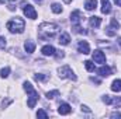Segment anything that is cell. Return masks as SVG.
<instances>
[{"mask_svg": "<svg viewBox=\"0 0 121 119\" xmlns=\"http://www.w3.org/2000/svg\"><path fill=\"white\" fill-rule=\"evenodd\" d=\"M89 24H90L91 28H97V27H100V24H101V18L97 17V16H93V17L89 18Z\"/></svg>", "mask_w": 121, "mask_h": 119, "instance_id": "obj_13", "label": "cell"}, {"mask_svg": "<svg viewBox=\"0 0 121 119\" xmlns=\"http://www.w3.org/2000/svg\"><path fill=\"white\" fill-rule=\"evenodd\" d=\"M37 116H38V118H48V114H47V112H45V111H44V109H38V112H37Z\"/></svg>", "mask_w": 121, "mask_h": 119, "instance_id": "obj_23", "label": "cell"}, {"mask_svg": "<svg viewBox=\"0 0 121 119\" xmlns=\"http://www.w3.org/2000/svg\"><path fill=\"white\" fill-rule=\"evenodd\" d=\"M85 67H86V70H87V71H94V70H96L94 63L90 62V60H86V62H85Z\"/></svg>", "mask_w": 121, "mask_h": 119, "instance_id": "obj_19", "label": "cell"}, {"mask_svg": "<svg viewBox=\"0 0 121 119\" xmlns=\"http://www.w3.org/2000/svg\"><path fill=\"white\" fill-rule=\"evenodd\" d=\"M9 73H10V67H3V69L0 70V76H1L3 79H6V77L9 76Z\"/></svg>", "mask_w": 121, "mask_h": 119, "instance_id": "obj_22", "label": "cell"}, {"mask_svg": "<svg viewBox=\"0 0 121 119\" xmlns=\"http://www.w3.org/2000/svg\"><path fill=\"white\" fill-rule=\"evenodd\" d=\"M54 56H56V59H60V58H63V52L62 51H55V55Z\"/></svg>", "mask_w": 121, "mask_h": 119, "instance_id": "obj_29", "label": "cell"}, {"mask_svg": "<svg viewBox=\"0 0 121 119\" xmlns=\"http://www.w3.org/2000/svg\"><path fill=\"white\" fill-rule=\"evenodd\" d=\"M24 49H26L27 53H32V52L35 51V44H34L32 41H27V42L24 44Z\"/></svg>", "mask_w": 121, "mask_h": 119, "instance_id": "obj_16", "label": "cell"}, {"mask_svg": "<svg viewBox=\"0 0 121 119\" xmlns=\"http://www.w3.org/2000/svg\"><path fill=\"white\" fill-rule=\"evenodd\" d=\"M69 41H70L69 34H68V32H60L59 38H58V42H59L60 45H68V44H69Z\"/></svg>", "mask_w": 121, "mask_h": 119, "instance_id": "obj_11", "label": "cell"}, {"mask_svg": "<svg viewBox=\"0 0 121 119\" xmlns=\"http://www.w3.org/2000/svg\"><path fill=\"white\" fill-rule=\"evenodd\" d=\"M56 95H59V90H54V91H48L47 92V98H55Z\"/></svg>", "mask_w": 121, "mask_h": 119, "instance_id": "obj_21", "label": "cell"}, {"mask_svg": "<svg viewBox=\"0 0 121 119\" xmlns=\"http://www.w3.org/2000/svg\"><path fill=\"white\" fill-rule=\"evenodd\" d=\"M58 73H59L60 79H69V80L76 81V76H75V73L72 71V69L69 66H62V67H59L58 69Z\"/></svg>", "mask_w": 121, "mask_h": 119, "instance_id": "obj_4", "label": "cell"}, {"mask_svg": "<svg viewBox=\"0 0 121 119\" xmlns=\"http://www.w3.org/2000/svg\"><path fill=\"white\" fill-rule=\"evenodd\" d=\"M51 10H52L55 14H60V13H62V6H60L59 3H54V4L51 6Z\"/></svg>", "mask_w": 121, "mask_h": 119, "instance_id": "obj_18", "label": "cell"}, {"mask_svg": "<svg viewBox=\"0 0 121 119\" xmlns=\"http://www.w3.org/2000/svg\"><path fill=\"white\" fill-rule=\"evenodd\" d=\"M111 27L114 30H120V23L116 20V18H111Z\"/></svg>", "mask_w": 121, "mask_h": 119, "instance_id": "obj_24", "label": "cell"}, {"mask_svg": "<svg viewBox=\"0 0 121 119\" xmlns=\"http://www.w3.org/2000/svg\"><path fill=\"white\" fill-rule=\"evenodd\" d=\"M34 79H35L37 81H45V80L48 79V76H47V74H41V73H37V74H34Z\"/></svg>", "mask_w": 121, "mask_h": 119, "instance_id": "obj_20", "label": "cell"}, {"mask_svg": "<svg viewBox=\"0 0 121 119\" xmlns=\"http://www.w3.org/2000/svg\"><path fill=\"white\" fill-rule=\"evenodd\" d=\"M7 30L10 31L11 34H21L24 28H26V23H24V20L23 18H20V17H14V18H11L9 23H7Z\"/></svg>", "mask_w": 121, "mask_h": 119, "instance_id": "obj_2", "label": "cell"}, {"mask_svg": "<svg viewBox=\"0 0 121 119\" xmlns=\"http://www.w3.org/2000/svg\"><path fill=\"white\" fill-rule=\"evenodd\" d=\"M70 111H72V108H70V105L66 104V102L60 104L59 108H58V112H59L60 115H68V114H70Z\"/></svg>", "mask_w": 121, "mask_h": 119, "instance_id": "obj_10", "label": "cell"}, {"mask_svg": "<svg viewBox=\"0 0 121 119\" xmlns=\"http://www.w3.org/2000/svg\"><path fill=\"white\" fill-rule=\"evenodd\" d=\"M91 81H93V83H96V84H100V80H99V79H94V77H91Z\"/></svg>", "mask_w": 121, "mask_h": 119, "instance_id": "obj_32", "label": "cell"}, {"mask_svg": "<svg viewBox=\"0 0 121 119\" xmlns=\"http://www.w3.org/2000/svg\"><path fill=\"white\" fill-rule=\"evenodd\" d=\"M111 90L114 92H120L121 91V80H114L111 84Z\"/></svg>", "mask_w": 121, "mask_h": 119, "instance_id": "obj_17", "label": "cell"}, {"mask_svg": "<svg viewBox=\"0 0 121 119\" xmlns=\"http://www.w3.org/2000/svg\"><path fill=\"white\" fill-rule=\"evenodd\" d=\"M93 60L96 62V63H104L106 62V55L101 52V51H94L93 52Z\"/></svg>", "mask_w": 121, "mask_h": 119, "instance_id": "obj_8", "label": "cell"}, {"mask_svg": "<svg viewBox=\"0 0 121 119\" xmlns=\"http://www.w3.org/2000/svg\"><path fill=\"white\" fill-rule=\"evenodd\" d=\"M59 27L56 24H52V23H42L39 27H38V38L41 41H48V39H52L55 36V34L58 32Z\"/></svg>", "mask_w": 121, "mask_h": 119, "instance_id": "obj_1", "label": "cell"}, {"mask_svg": "<svg viewBox=\"0 0 121 119\" xmlns=\"http://www.w3.org/2000/svg\"><path fill=\"white\" fill-rule=\"evenodd\" d=\"M111 118H121V114L120 112H114V114H111Z\"/></svg>", "mask_w": 121, "mask_h": 119, "instance_id": "obj_31", "label": "cell"}, {"mask_svg": "<svg viewBox=\"0 0 121 119\" xmlns=\"http://www.w3.org/2000/svg\"><path fill=\"white\" fill-rule=\"evenodd\" d=\"M114 3H116L118 7H121V0H114Z\"/></svg>", "mask_w": 121, "mask_h": 119, "instance_id": "obj_33", "label": "cell"}, {"mask_svg": "<svg viewBox=\"0 0 121 119\" xmlns=\"http://www.w3.org/2000/svg\"><path fill=\"white\" fill-rule=\"evenodd\" d=\"M85 7H86V10H96V7H97V0H86V3H85Z\"/></svg>", "mask_w": 121, "mask_h": 119, "instance_id": "obj_15", "label": "cell"}, {"mask_svg": "<svg viewBox=\"0 0 121 119\" xmlns=\"http://www.w3.org/2000/svg\"><path fill=\"white\" fill-rule=\"evenodd\" d=\"M4 48H6V38L0 36V49H4Z\"/></svg>", "mask_w": 121, "mask_h": 119, "instance_id": "obj_28", "label": "cell"}, {"mask_svg": "<svg viewBox=\"0 0 121 119\" xmlns=\"http://www.w3.org/2000/svg\"><path fill=\"white\" fill-rule=\"evenodd\" d=\"M80 20H82V13H80V10L72 11V14H70V21H72V24H73V25L80 24Z\"/></svg>", "mask_w": 121, "mask_h": 119, "instance_id": "obj_6", "label": "cell"}, {"mask_svg": "<svg viewBox=\"0 0 121 119\" xmlns=\"http://www.w3.org/2000/svg\"><path fill=\"white\" fill-rule=\"evenodd\" d=\"M111 11V4L108 0H101V13L103 14H110Z\"/></svg>", "mask_w": 121, "mask_h": 119, "instance_id": "obj_12", "label": "cell"}, {"mask_svg": "<svg viewBox=\"0 0 121 119\" xmlns=\"http://www.w3.org/2000/svg\"><path fill=\"white\" fill-rule=\"evenodd\" d=\"M78 49H79V52L83 53V55L90 53V46H89V44H87L86 41H80V42L78 44Z\"/></svg>", "mask_w": 121, "mask_h": 119, "instance_id": "obj_7", "label": "cell"}, {"mask_svg": "<svg viewBox=\"0 0 121 119\" xmlns=\"http://www.w3.org/2000/svg\"><path fill=\"white\" fill-rule=\"evenodd\" d=\"M113 30H114L113 27H107V28H106V34H107L108 36H114V35H116V31H113Z\"/></svg>", "mask_w": 121, "mask_h": 119, "instance_id": "obj_25", "label": "cell"}, {"mask_svg": "<svg viewBox=\"0 0 121 119\" xmlns=\"http://www.w3.org/2000/svg\"><path fill=\"white\" fill-rule=\"evenodd\" d=\"M103 102L107 104V105H110V104L113 102V98H111L110 95H104V97H103Z\"/></svg>", "mask_w": 121, "mask_h": 119, "instance_id": "obj_26", "label": "cell"}, {"mask_svg": "<svg viewBox=\"0 0 121 119\" xmlns=\"http://www.w3.org/2000/svg\"><path fill=\"white\" fill-rule=\"evenodd\" d=\"M41 53H42L44 56H54V55H55V48H54L52 45H45V46H42Z\"/></svg>", "mask_w": 121, "mask_h": 119, "instance_id": "obj_9", "label": "cell"}, {"mask_svg": "<svg viewBox=\"0 0 121 119\" xmlns=\"http://www.w3.org/2000/svg\"><path fill=\"white\" fill-rule=\"evenodd\" d=\"M111 104H114L117 108H120L121 107V97H117V98H113V102Z\"/></svg>", "mask_w": 121, "mask_h": 119, "instance_id": "obj_27", "label": "cell"}, {"mask_svg": "<svg viewBox=\"0 0 121 119\" xmlns=\"http://www.w3.org/2000/svg\"><path fill=\"white\" fill-rule=\"evenodd\" d=\"M35 1H37V3H42V0H35Z\"/></svg>", "mask_w": 121, "mask_h": 119, "instance_id": "obj_36", "label": "cell"}, {"mask_svg": "<svg viewBox=\"0 0 121 119\" xmlns=\"http://www.w3.org/2000/svg\"><path fill=\"white\" fill-rule=\"evenodd\" d=\"M23 11H24V14L27 16V18H31V20H35L37 18V11H35V8L31 6V4H23Z\"/></svg>", "mask_w": 121, "mask_h": 119, "instance_id": "obj_5", "label": "cell"}, {"mask_svg": "<svg viewBox=\"0 0 121 119\" xmlns=\"http://www.w3.org/2000/svg\"><path fill=\"white\" fill-rule=\"evenodd\" d=\"M99 74H100L101 77H108V76L111 74V69H110L108 66H101V67L99 69Z\"/></svg>", "mask_w": 121, "mask_h": 119, "instance_id": "obj_14", "label": "cell"}, {"mask_svg": "<svg viewBox=\"0 0 121 119\" xmlns=\"http://www.w3.org/2000/svg\"><path fill=\"white\" fill-rule=\"evenodd\" d=\"M63 1H65V3H70V0H63Z\"/></svg>", "mask_w": 121, "mask_h": 119, "instance_id": "obj_35", "label": "cell"}, {"mask_svg": "<svg viewBox=\"0 0 121 119\" xmlns=\"http://www.w3.org/2000/svg\"><path fill=\"white\" fill-rule=\"evenodd\" d=\"M23 88L26 92H28L30 94V97H28V108H34L35 107V104H37V101H38V98H39V95H38V91H35L34 87L31 86V83L28 81H26L24 84H23Z\"/></svg>", "mask_w": 121, "mask_h": 119, "instance_id": "obj_3", "label": "cell"}, {"mask_svg": "<svg viewBox=\"0 0 121 119\" xmlns=\"http://www.w3.org/2000/svg\"><path fill=\"white\" fill-rule=\"evenodd\" d=\"M117 42L120 44V46H121V38H118V39H117Z\"/></svg>", "mask_w": 121, "mask_h": 119, "instance_id": "obj_34", "label": "cell"}, {"mask_svg": "<svg viewBox=\"0 0 121 119\" xmlns=\"http://www.w3.org/2000/svg\"><path fill=\"white\" fill-rule=\"evenodd\" d=\"M82 111H85V112H89V114L91 112L90 108H89V107H86V105H82Z\"/></svg>", "mask_w": 121, "mask_h": 119, "instance_id": "obj_30", "label": "cell"}]
</instances>
